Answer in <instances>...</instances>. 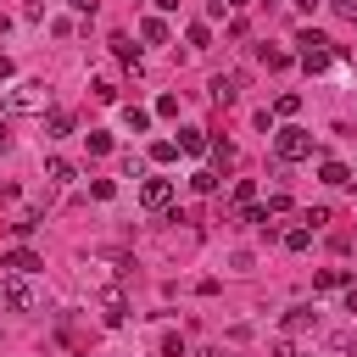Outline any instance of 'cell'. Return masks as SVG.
Instances as JSON below:
<instances>
[{
    "instance_id": "obj_24",
    "label": "cell",
    "mask_w": 357,
    "mask_h": 357,
    "mask_svg": "<svg viewBox=\"0 0 357 357\" xmlns=\"http://www.w3.org/2000/svg\"><path fill=\"white\" fill-rule=\"evenodd\" d=\"M84 139H89V151H95V156H106V151H112V134H100V128H89Z\"/></svg>"
},
{
    "instance_id": "obj_7",
    "label": "cell",
    "mask_w": 357,
    "mask_h": 357,
    "mask_svg": "<svg viewBox=\"0 0 357 357\" xmlns=\"http://www.w3.org/2000/svg\"><path fill=\"white\" fill-rule=\"evenodd\" d=\"M139 201H145L151 212H162V206L173 201V178H145V184H139Z\"/></svg>"
},
{
    "instance_id": "obj_5",
    "label": "cell",
    "mask_w": 357,
    "mask_h": 357,
    "mask_svg": "<svg viewBox=\"0 0 357 357\" xmlns=\"http://www.w3.org/2000/svg\"><path fill=\"white\" fill-rule=\"evenodd\" d=\"M0 268H11V273H39V268H45V257H39V251H28V245H11V251L0 257Z\"/></svg>"
},
{
    "instance_id": "obj_10",
    "label": "cell",
    "mask_w": 357,
    "mask_h": 357,
    "mask_svg": "<svg viewBox=\"0 0 357 357\" xmlns=\"http://www.w3.org/2000/svg\"><path fill=\"white\" fill-rule=\"evenodd\" d=\"M106 45H112V56H117V61H128V67H139V45H134L128 33H112Z\"/></svg>"
},
{
    "instance_id": "obj_20",
    "label": "cell",
    "mask_w": 357,
    "mask_h": 357,
    "mask_svg": "<svg viewBox=\"0 0 357 357\" xmlns=\"http://www.w3.org/2000/svg\"><path fill=\"white\" fill-rule=\"evenodd\" d=\"M184 39H190V50H206V45H212V28H206V22H190Z\"/></svg>"
},
{
    "instance_id": "obj_13",
    "label": "cell",
    "mask_w": 357,
    "mask_h": 357,
    "mask_svg": "<svg viewBox=\"0 0 357 357\" xmlns=\"http://www.w3.org/2000/svg\"><path fill=\"white\" fill-rule=\"evenodd\" d=\"M139 39H145V45H167V22H162V17H145V22H139Z\"/></svg>"
},
{
    "instance_id": "obj_32",
    "label": "cell",
    "mask_w": 357,
    "mask_h": 357,
    "mask_svg": "<svg viewBox=\"0 0 357 357\" xmlns=\"http://www.w3.org/2000/svg\"><path fill=\"white\" fill-rule=\"evenodd\" d=\"M223 6H251V0H223Z\"/></svg>"
},
{
    "instance_id": "obj_22",
    "label": "cell",
    "mask_w": 357,
    "mask_h": 357,
    "mask_svg": "<svg viewBox=\"0 0 357 357\" xmlns=\"http://www.w3.org/2000/svg\"><path fill=\"white\" fill-rule=\"evenodd\" d=\"M206 151H212L218 167H234V145H229V139H218V145H206Z\"/></svg>"
},
{
    "instance_id": "obj_8",
    "label": "cell",
    "mask_w": 357,
    "mask_h": 357,
    "mask_svg": "<svg viewBox=\"0 0 357 357\" xmlns=\"http://www.w3.org/2000/svg\"><path fill=\"white\" fill-rule=\"evenodd\" d=\"M279 329H284V335H301V329H318V312H312V307H284V318H279Z\"/></svg>"
},
{
    "instance_id": "obj_21",
    "label": "cell",
    "mask_w": 357,
    "mask_h": 357,
    "mask_svg": "<svg viewBox=\"0 0 357 357\" xmlns=\"http://www.w3.org/2000/svg\"><path fill=\"white\" fill-rule=\"evenodd\" d=\"M296 112H301V95H279L273 100V117H296Z\"/></svg>"
},
{
    "instance_id": "obj_16",
    "label": "cell",
    "mask_w": 357,
    "mask_h": 357,
    "mask_svg": "<svg viewBox=\"0 0 357 357\" xmlns=\"http://www.w3.org/2000/svg\"><path fill=\"white\" fill-rule=\"evenodd\" d=\"M45 178H50V184H73V162L50 156V162H45Z\"/></svg>"
},
{
    "instance_id": "obj_17",
    "label": "cell",
    "mask_w": 357,
    "mask_h": 357,
    "mask_svg": "<svg viewBox=\"0 0 357 357\" xmlns=\"http://www.w3.org/2000/svg\"><path fill=\"white\" fill-rule=\"evenodd\" d=\"M312 290H346V268H324V273L312 279Z\"/></svg>"
},
{
    "instance_id": "obj_26",
    "label": "cell",
    "mask_w": 357,
    "mask_h": 357,
    "mask_svg": "<svg viewBox=\"0 0 357 357\" xmlns=\"http://www.w3.org/2000/svg\"><path fill=\"white\" fill-rule=\"evenodd\" d=\"M284 245H290V251H307V245H312V229H290Z\"/></svg>"
},
{
    "instance_id": "obj_33",
    "label": "cell",
    "mask_w": 357,
    "mask_h": 357,
    "mask_svg": "<svg viewBox=\"0 0 357 357\" xmlns=\"http://www.w3.org/2000/svg\"><path fill=\"white\" fill-rule=\"evenodd\" d=\"M351 178H357V173H351Z\"/></svg>"
},
{
    "instance_id": "obj_1",
    "label": "cell",
    "mask_w": 357,
    "mask_h": 357,
    "mask_svg": "<svg viewBox=\"0 0 357 357\" xmlns=\"http://www.w3.org/2000/svg\"><path fill=\"white\" fill-rule=\"evenodd\" d=\"M0 307H6V312H33V307H39L33 273H0Z\"/></svg>"
},
{
    "instance_id": "obj_18",
    "label": "cell",
    "mask_w": 357,
    "mask_h": 357,
    "mask_svg": "<svg viewBox=\"0 0 357 357\" xmlns=\"http://www.w3.org/2000/svg\"><path fill=\"white\" fill-rule=\"evenodd\" d=\"M123 123H128L134 134H145V128H151V112H145V106H123Z\"/></svg>"
},
{
    "instance_id": "obj_29",
    "label": "cell",
    "mask_w": 357,
    "mask_h": 357,
    "mask_svg": "<svg viewBox=\"0 0 357 357\" xmlns=\"http://www.w3.org/2000/svg\"><path fill=\"white\" fill-rule=\"evenodd\" d=\"M6 151H11V123L0 117V156H6Z\"/></svg>"
},
{
    "instance_id": "obj_11",
    "label": "cell",
    "mask_w": 357,
    "mask_h": 357,
    "mask_svg": "<svg viewBox=\"0 0 357 357\" xmlns=\"http://www.w3.org/2000/svg\"><path fill=\"white\" fill-rule=\"evenodd\" d=\"M318 178H324L329 190H346V184H351V167H346V162H324V167H318Z\"/></svg>"
},
{
    "instance_id": "obj_6",
    "label": "cell",
    "mask_w": 357,
    "mask_h": 357,
    "mask_svg": "<svg viewBox=\"0 0 357 357\" xmlns=\"http://www.w3.org/2000/svg\"><path fill=\"white\" fill-rule=\"evenodd\" d=\"M240 84H245L240 73H218L206 89H212V100H218V106H234V100H240Z\"/></svg>"
},
{
    "instance_id": "obj_15",
    "label": "cell",
    "mask_w": 357,
    "mask_h": 357,
    "mask_svg": "<svg viewBox=\"0 0 357 357\" xmlns=\"http://www.w3.org/2000/svg\"><path fill=\"white\" fill-rule=\"evenodd\" d=\"M45 128H50V139L73 134V112H45Z\"/></svg>"
},
{
    "instance_id": "obj_25",
    "label": "cell",
    "mask_w": 357,
    "mask_h": 357,
    "mask_svg": "<svg viewBox=\"0 0 357 357\" xmlns=\"http://www.w3.org/2000/svg\"><path fill=\"white\" fill-rule=\"evenodd\" d=\"M89 195H95V201H112L117 184H112V178H89Z\"/></svg>"
},
{
    "instance_id": "obj_27",
    "label": "cell",
    "mask_w": 357,
    "mask_h": 357,
    "mask_svg": "<svg viewBox=\"0 0 357 357\" xmlns=\"http://www.w3.org/2000/svg\"><path fill=\"white\" fill-rule=\"evenodd\" d=\"M162 357H184V340H178V335H167V340H162Z\"/></svg>"
},
{
    "instance_id": "obj_12",
    "label": "cell",
    "mask_w": 357,
    "mask_h": 357,
    "mask_svg": "<svg viewBox=\"0 0 357 357\" xmlns=\"http://www.w3.org/2000/svg\"><path fill=\"white\" fill-rule=\"evenodd\" d=\"M212 139H206V128H178V151H190V156H201Z\"/></svg>"
},
{
    "instance_id": "obj_30",
    "label": "cell",
    "mask_w": 357,
    "mask_h": 357,
    "mask_svg": "<svg viewBox=\"0 0 357 357\" xmlns=\"http://www.w3.org/2000/svg\"><path fill=\"white\" fill-rule=\"evenodd\" d=\"M346 312H357V284H346Z\"/></svg>"
},
{
    "instance_id": "obj_14",
    "label": "cell",
    "mask_w": 357,
    "mask_h": 357,
    "mask_svg": "<svg viewBox=\"0 0 357 357\" xmlns=\"http://www.w3.org/2000/svg\"><path fill=\"white\" fill-rule=\"evenodd\" d=\"M190 190H195V195H218V173H212V167H195V173H190Z\"/></svg>"
},
{
    "instance_id": "obj_31",
    "label": "cell",
    "mask_w": 357,
    "mask_h": 357,
    "mask_svg": "<svg viewBox=\"0 0 357 357\" xmlns=\"http://www.w3.org/2000/svg\"><path fill=\"white\" fill-rule=\"evenodd\" d=\"M151 6H156V11H178V0H151Z\"/></svg>"
},
{
    "instance_id": "obj_4",
    "label": "cell",
    "mask_w": 357,
    "mask_h": 357,
    "mask_svg": "<svg viewBox=\"0 0 357 357\" xmlns=\"http://www.w3.org/2000/svg\"><path fill=\"white\" fill-rule=\"evenodd\" d=\"M296 45H301L296 56H301V67H307V73H324V67H329V56H335V50H329V39H324V33H312V28H307Z\"/></svg>"
},
{
    "instance_id": "obj_34",
    "label": "cell",
    "mask_w": 357,
    "mask_h": 357,
    "mask_svg": "<svg viewBox=\"0 0 357 357\" xmlns=\"http://www.w3.org/2000/svg\"><path fill=\"white\" fill-rule=\"evenodd\" d=\"M290 357H296V351H290Z\"/></svg>"
},
{
    "instance_id": "obj_2",
    "label": "cell",
    "mask_w": 357,
    "mask_h": 357,
    "mask_svg": "<svg viewBox=\"0 0 357 357\" xmlns=\"http://www.w3.org/2000/svg\"><path fill=\"white\" fill-rule=\"evenodd\" d=\"M6 106L22 112V117H45V112H50V84H45V78H22V84L6 95Z\"/></svg>"
},
{
    "instance_id": "obj_28",
    "label": "cell",
    "mask_w": 357,
    "mask_h": 357,
    "mask_svg": "<svg viewBox=\"0 0 357 357\" xmlns=\"http://www.w3.org/2000/svg\"><path fill=\"white\" fill-rule=\"evenodd\" d=\"M335 11H340L346 22H357V0H335Z\"/></svg>"
},
{
    "instance_id": "obj_3",
    "label": "cell",
    "mask_w": 357,
    "mask_h": 357,
    "mask_svg": "<svg viewBox=\"0 0 357 357\" xmlns=\"http://www.w3.org/2000/svg\"><path fill=\"white\" fill-rule=\"evenodd\" d=\"M273 151H279V162H307L312 156V134L307 128H279L273 134Z\"/></svg>"
},
{
    "instance_id": "obj_9",
    "label": "cell",
    "mask_w": 357,
    "mask_h": 357,
    "mask_svg": "<svg viewBox=\"0 0 357 357\" xmlns=\"http://www.w3.org/2000/svg\"><path fill=\"white\" fill-rule=\"evenodd\" d=\"M100 307H106V324H112V329L128 318V301H123V290H117V284H106V290H100Z\"/></svg>"
},
{
    "instance_id": "obj_23",
    "label": "cell",
    "mask_w": 357,
    "mask_h": 357,
    "mask_svg": "<svg viewBox=\"0 0 357 357\" xmlns=\"http://www.w3.org/2000/svg\"><path fill=\"white\" fill-rule=\"evenodd\" d=\"M251 201H257V178H240L234 184V206H251Z\"/></svg>"
},
{
    "instance_id": "obj_19",
    "label": "cell",
    "mask_w": 357,
    "mask_h": 357,
    "mask_svg": "<svg viewBox=\"0 0 357 357\" xmlns=\"http://www.w3.org/2000/svg\"><path fill=\"white\" fill-rule=\"evenodd\" d=\"M151 162H156V167L178 162V145H173V139H156V145H151Z\"/></svg>"
}]
</instances>
